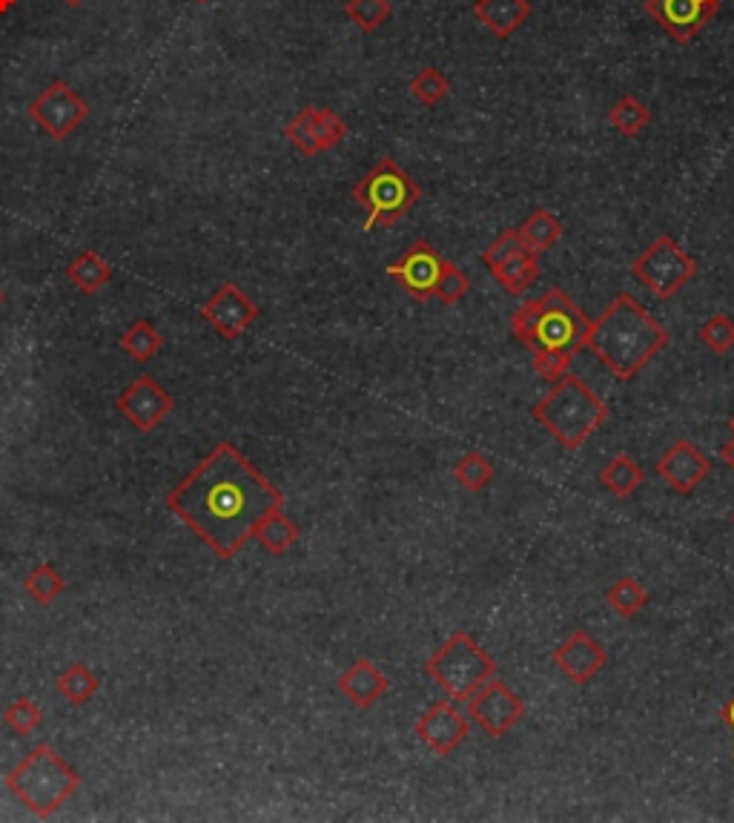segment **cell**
Here are the masks:
<instances>
[{"mask_svg": "<svg viewBox=\"0 0 734 823\" xmlns=\"http://www.w3.org/2000/svg\"><path fill=\"white\" fill-rule=\"evenodd\" d=\"M281 505V490L230 443H218L167 494V508L218 559L236 557L261 519Z\"/></svg>", "mask_w": 734, "mask_h": 823, "instance_id": "obj_1", "label": "cell"}, {"mask_svg": "<svg viewBox=\"0 0 734 823\" xmlns=\"http://www.w3.org/2000/svg\"><path fill=\"white\" fill-rule=\"evenodd\" d=\"M666 345V327L628 292H619L585 334V347L623 381L637 379Z\"/></svg>", "mask_w": 734, "mask_h": 823, "instance_id": "obj_2", "label": "cell"}, {"mask_svg": "<svg viewBox=\"0 0 734 823\" xmlns=\"http://www.w3.org/2000/svg\"><path fill=\"white\" fill-rule=\"evenodd\" d=\"M534 419L554 436L565 450L583 448L608 419V405L577 376H559L550 381L543 399L534 405Z\"/></svg>", "mask_w": 734, "mask_h": 823, "instance_id": "obj_3", "label": "cell"}, {"mask_svg": "<svg viewBox=\"0 0 734 823\" xmlns=\"http://www.w3.org/2000/svg\"><path fill=\"white\" fill-rule=\"evenodd\" d=\"M7 790L32 812L34 817H52L69 797L81 790L78 775L49 743L29 748L18 766L7 775Z\"/></svg>", "mask_w": 734, "mask_h": 823, "instance_id": "obj_4", "label": "cell"}, {"mask_svg": "<svg viewBox=\"0 0 734 823\" xmlns=\"http://www.w3.org/2000/svg\"><path fill=\"white\" fill-rule=\"evenodd\" d=\"M425 674L450 701L468 703L490 677H497V661L468 632H454L425 663Z\"/></svg>", "mask_w": 734, "mask_h": 823, "instance_id": "obj_5", "label": "cell"}, {"mask_svg": "<svg viewBox=\"0 0 734 823\" xmlns=\"http://www.w3.org/2000/svg\"><path fill=\"white\" fill-rule=\"evenodd\" d=\"M350 196L365 207V232H370L376 227H394L401 216H408L421 190L394 158H379L356 181Z\"/></svg>", "mask_w": 734, "mask_h": 823, "instance_id": "obj_6", "label": "cell"}, {"mask_svg": "<svg viewBox=\"0 0 734 823\" xmlns=\"http://www.w3.org/2000/svg\"><path fill=\"white\" fill-rule=\"evenodd\" d=\"M592 319L577 307V301L563 290V287H548L539 296L537 325L534 336L528 341L530 354L537 350H550V354L577 356L585 347V334H588Z\"/></svg>", "mask_w": 734, "mask_h": 823, "instance_id": "obj_7", "label": "cell"}, {"mask_svg": "<svg viewBox=\"0 0 734 823\" xmlns=\"http://www.w3.org/2000/svg\"><path fill=\"white\" fill-rule=\"evenodd\" d=\"M697 265L672 236H659L646 250L639 252L632 265V276L654 292V299L668 301L694 279Z\"/></svg>", "mask_w": 734, "mask_h": 823, "instance_id": "obj_8", "label": "cell"}, {"mask_svg": "<svg viewBox=\"0 0 734 823\" xmlns=\"http://www.w3.org/2000/svg\"><path fill=\"white\" fill-rule=\"evenodd\" d=\"M87 116L89 103L67 81H61V78L47 83L43 92H38V98L29 103V118L58 143L67 141L87 121Z\"/></svg>", "mask_w": 734, "mask_h": 823, "instance_id": "obj_9", "label": "cell"}, {"mask_svg": "<svg viewBox=\"0 0 734 823\" xmlns=\"http://www.w3.org/2000/svg\"><path fill=\"white\" fill-rule=\"evenodd\" d=\"M285 138L301 152L314 158L321 152L334 150L347 138V123L334 109L327 107H301L296 116L287 121Z\"/></svg>", "mask_w": 734, "mask_h": 823, "instance_id": "obj_10", "label": "cell"}, {"mask_svg": "<svg viewBox=\"0 0 734 823\" xmlns=\"http://www.w3.org/2000/svg\"><path fill=\"white\" fill-rule=\"evenodd\" d=\"M443 267L445 259L436 252V247L425 239H416L394 265H388V276L414 301H428L434 299L436 281L443 276Z\"/></svg>", "mask_w": 734, "mask_h": 823, "instance_id": "obj_11", "label": "cell"}, {"mask_svg": "<svg viewBox=\"0 0 734 823\" xmlns=\"http://www.w3.org/2000/svg\"><path fill=\"white\" fill-rule=\"evenodd\" d=\"M259 305L236 281H225L201 307V316H205L207 325L227 341L241 339L250 330L252 321L259 319Z\"/></svg>", "mask_w": 734, "mask_h": 823, "instance_id": "obj_12", "label": "cell"}, {"mask_svg": "<svg viewBox=\"0 0 734 823\" xmlns=\"http://www.w3.org/2000/svg\"><path fill=\"white\" fill-rule=\"evenodd\" d=\"M470 721L479 723L488 737H505L510 728L525 717L523 697L510 692L503 681L490 677L479 692L470 697Z\"/></svg>", "mask_w": 734, "mask_h": 823, "instance_id": "obj_13", "label": "cell"}, {"mask_svg": "<svg viewBox=\"0 0 734 823\" xmlns=\"http://www.w3.org/2000/svg\"><path fill=\"white\" fill-rule=\"evenodd\" d=\"M468 735L470 717L450 697L448 701L430 703L419 715V721H416V737L439 757L454 755Z\"/></svg>", "mask_w": 734, "mask_h": 823, "instance_id": "obj_14", "label": "cell"}, {"mask_svg": "<svg viewBox=\"0 0 734 823\" xmlns=\"http://www.w3.org/2000/svg\"><path fill=\"white\" fill-rule=\"evenodd\" d=\"M118 414H123V419L138 430V434H150L158 425L172 414L176 401L167 390L161 388V381L152 379V376H138L130 388L121 390L118 396Z\"/></svg>", "mask_w": 734, "mask_h": 823, "instance_id": "obj_15", "label": "cell"}, {"mask_svg": "<svg viewBox=\"0 0 734 823\" xmlns=\"http://www.w3.org/2000/svg\"><path fill=\"white\" fill-rule=\"evenodd\" d=\"M723 0H646V12L677 43L694 41L712 21Z\"/></svg>", "mask_w": 734, "mask_h": 823, "instance_id": "obj_16", "label": "cell"}, {"mask_svg": "<svg viewBox=\"0 0 734 823\" xmlns=\"http://www.w3.org/2000/svg\"><path fill=\"white\" fill-rule=\"evenodd\" d=\"M657 474L674 494L688 497L712 474V459L692 439H677L657 459Z\"/></svg>", "mask_w": 734, "mask_h": 823, "instance_id": "obj_17", "label": "cell"}, {"mask_svg": "<svg viewBox=\"0 0 734 823\" xmlns=\"http://www.w3.org/2000/svg\"><path fill=\"white\" fill-rule=\"evenodd\" d=\"M608 663V652L603 648L594 634H588L585 628H577L568 637L554 648V666L568 677L577 686H585V683H592L603 666Z\"/></svg>", "mask_w": 734, "mask_h": 823, "instance_id": "obj_18", "label": "cell"}, {"mask_svg": "<svg viewBox=\"0 0 734 823\" xmlns=\"http://www.w3.org/2000/svg\"><path fill=\"white\" fill-rule=\"evenodd\" d=\"M336 688H339L341 697H345L350 706H356L359 712H367V708H374L376 703L388 694L390 681L374 661L359 657V661H354L339 674Z\"/></svg>", "mask_w": 734, "mask_h": 823, "instance_id": "obj_19", "label": "cell"}, {"mask_svg": "<svg viewBox=\"0 0 734 823\" xmlns=\"http://www.w3.org/2000/svg\"><path fill=\"white\" fill-rule=\"evenodd\" d=\"M470 12L494 38L505 41L530 18V0H474Z\"/></svg>", "mask_w": 734, "mask_h": 823, "instance_id": "obj_20", "label": "cell"}, {"mask_svg": "<svg viewBox=\"0 0 734 823\" xmlns=\"http://www.w3.org/2000/svg\"><path fill=\"white\" fill-rule=\"evenodd\" d=\"M490 276L499 281L505 292L510 296H523L539 276V256L530 250L514 252L510 259H505L503 265H497L490 270Z\"/></svg>", "mask_w": 734, "mask_h": 823, "instance_id": "obj_21", "label": "cell"}, {"mask_svg": "<svg viewBox=\"0 0 734 823\" xmlns=\"http://www.w3.org/2000/svg\"><path fill=\"white\" fill-rule=\"evenodd\" d=\"M252 539H259V545L267 554L281 557V554H287L292 545L299 543V525L287 517L285 508H276L261 519L256 534H252Z\"/></svg>", "mask_w": 734, "mask_h": 823, "instance_id": "obj_22", "label": "cell"}, {"mask_svg": "<svg viewBox=\"0 0 734 823\" xmlns=\"http://www.w3.org/2000/svg\"><path fill=\"white\" fill-rule=\"evenodd\" d=\"M67 279L81 292L92 296V292H98L101 287L109 285V279H112V267H109V261L103 259L101 252L83 250L78 252L76 259L69 261Z\"/></svg>", "mask_w": 734, "mask_h": 823, "instance_id": "obj_23", "label": "cell"}, {"mask_svg": "<svg viewBox=\"0 0 734 823\" xmlns=\"http://www.w3.org/2000/svg\"><path fill=\"white\" fill-rule=\"evenodd\" d=\"M643 483H646V474H643V468L626 454L614 456L612 463L599 470V485L619 499L637 494V490L643 488Z\"/></svg>", "mask_w": 734, "mask_h": 823, "instance_id": "obj_24", "label": "cell"}, {"mask_svg": "<svg viewBox=\"0 0 734 823\" xmlns=\"http://www.w3.org/2000/svg\"><path fill=\"white\" fill-rule=\"evenodd\" d=\"M517 230H519V239H523L525 250L543 256V252L550 250V247L557 245L559 236H563V221H559V218L550 210L539 207V210H534L528 218H525V225L517 227Z\"/></svg>", "mask_w": 734, "mask_h": 823, "instance_id": "obj_25", "label": "cell"}, {"mask_svg": "<svg viewBox=\"0 0 734 823\" xmlns=\"http://www.w3.org/2000/svg\"><path fill=\"white\" fill-rule=\"evenodd\" d=\"M54 688H58V694H61L69 706H87L96 697L98 688H101V681H98V674L87 663H72V666H67L58 674Z\"/></svg>", "mask_w": 734, "mask_h": 823, "instance_id": "obj_26", "label": "cell"}, {"mask_svg": "<svg viewBox=\"0 0 734 823\" xmlns=\"http://www.w3.org/2000/svg\"><path fill=\"white\" fill-rule=\"evenodd\" d=\"M605 603L619 614V617H637L643 608L648 606V592L646 585L634 579L632 574H623L619 579H614L608 588H605Z\"/></svg>", "mask_w": 734, "mask_h": 823, "instance_id": "obj_27", "label": "cell"}, {"mask_svg": "<svg viewBox=\"0 0 734 823\" xmlns=\"http://www.w3.org/2000/svg\"><path fill=\"white\" fill-rule=\"evenodd\" d=\"M497 477V468L490 465L488 456L483 450H468L465 456H459L454 465V479L459 483V488L468 490V494H483L490 483Z\"/></svg>", "mask_w": 734, "mask_h": 823, "instance_id": "obj_28", "label": "cell"}, {"mask_svg": "<svg viewBox=\"0 0 734 823\" xmlns=\"http://www.w3.org/2000/svg\"><path fill=\"white\" fill-rule=\"evenodd\" d=\"M118 345H121L123 354L130 356V359H136L138 365H147V361H150L152 356H158V350L163 347V336L152 327V321L138 319L132 321L130 330L118 339Z\"/></svg>", "mask_w": 734, "mask_h": 823, "instance_id": "obj_29", "label": "cell"}, {"mask_svg": "<svg viewBox=\"0 0 734 823\" xmlns=\"http://www.w3.org/2000/svg\"><path fill=\"white\" fill-rule=\"evenodd\" d=\"M23 592H27L38 606H49V603H54V599L67 592V583H63V577L58 574L54 565L38 563L32 572L27 574V579H23Z\"/></svg>", "mask_w": 734, "mask_h": 823, "instance_id": "obj_30", "label": "cell"}, {"mask_svg": "<svg viewBox=\"0 0 734 823\" xmlns=\"http://www.w3.org/2000/svg\"><path fill=\"white\" fill-rule=\"evenodd\" d=\"M608 121L614 123V130H619L626 138H637L652 121V112L637 96H623L608 109Z\"/></svg>", "mask_w": 734, "mask_h": 823, "instance_id": "obj_31", "label": "cell"}, {"mask_svg": "<svg viewBox=\"0 0 734 823\" xmlns=\"http://www.w3.org/2000/svg\"><path fill=\"white\" fill-rule=\"evenodd\" d=\"M345 14H347V21L354 23L356 29L370 34V32H376L381 23L390 21L394 7H390V0H347Z\"/></svg>", "mask_w": 734, "mask_h": 823, "instance_id": "obj_32", "label": "cell"}, {"mask_svg": "<svg viewBox=\"0 0 734 823\" xmlns=\"http://www.w3.org/2000/svg\"><path fill=\"white\" fill-rule=\"evenodd\" d=\"M450 92V81L445 76L443 69L436 67H425L419 69L410 81V96L421 103V107H436V103H443Z\"/></svg>", "mask_w": 734, "mask_h": 823, "instance_id": "obj_33", "label": "cell"}, {"mask_svg": "<svg viewBox=\"0 0 734 823\" xmlns=\"http://www.w3.org/2000/svg\"><path fill=\"white\" fill-rule=\"evenodd\" d=\"M697 336L714 356H728L734 350V321L723 314L708 316L701 325V330H697Z\"/></svg>", "mask_w": 734, "mask_h": 823, "instance_id": "obj_34", "label": "cell"}, {"mask_svg": "<svg viewBox=\"0 0 734 823\" xmlns=\"http://www.w3.org/2000/svg\"><path fill=\"white\" fill-rule=\"evenodd\" d=\"M3 723L12 728L14 735L27 737L41 728L43 712H41V706L32 701V697H18V701L9 703L7 712H3Z\"/></svg>", "mask_w": 734, "mask_h": 823, "instance_id": "obj_35", "label": "cell"}, {"mask_svg": "<svg viewBox=\"0 0 734 823\" xmlns=\"http://www.w3.org/2000/svg\"><path fill=\"white\" fill-rule=\"evenodd\" d=\"M468 292H470L468 272H465L463 267H456L454 261H445L443 276H439V281H436L434 299L443 301L445 307H456L465 299V296H468Z\"/></svg>", "mask_w": 734, "mask_h": 823, "instance_id": "obj_36", "label": "cell"}, {"mask_svg": "<svg viewBox=\"0 0 734 823\" xmlns=\"http://www.w3.org/2000/svg\"><path fill=\"white\" fill-rule=\"evenodd\" d=\"M519 250H525L523 239H519V230H505L499 232L497 239L488 245V250L483 252V265L488 267V270H494V267L503 265L505 259H510V256Z\"/></svg>", "mask_w": 734, "mask_h": 823, "instance_id": "obj_37", "label": "cell"}, {"mask_svg": "<svg viewBox=\"0 0 734 823\" xmlns=\"http://www.w3.org/2000/svg\"><path fill=\"white\" fill-rule=\"evenodd\" d=\"M530 356H534V374H537L539 379L557 381L559 376H565L568 368H572V356L550 354V350H537V354Z\"/></svg>", "mask_w": 734, "mask_h": 823, "instance_id": "obj_38", "label": "cell"}, {"mask_svg": "<svg viewBox=\"0 0 734 823\" xmlns=\"http://www.w3.org/2000/svg\"><path fill=\"white\" fill-rule=\"evenodd\" d=\"M717 454H721V459H723V463H726V465H728V468H732V470H734V430H732V436H728L726 443H723V445H721V450H717Z\"/></svg>", "mask_w": 734, "mask_h": 823, "instance_id": "obj_39", "label": "cell"}, {"mask_svg": "<svg viewBox=\"0 0 734 823\" xmlns=\"http://www.w3.org/2000/svg\"><path fill=\"white\" fill-rule=\"evenodd\" d=\"M721 717L728 723V728H732V732H734V694H732V697H728L726 706H723ZM732 761H734V748H732Z\"/></svg>", "mask_w": 734, "mask_h": 823, "instance_id": "obj_40", "label": "cell"}, {"mask_svg": "<svg viewBox=\"0 0 734 823\" xmlns=\"http://www.w3.org/2000/svg\"><path fill=\"white\" fill-rule=\"evenodd\" d=\"M14 7H18V0H0V18L12 12Z\"/></svg>", "mask_w": 734, "mask_h": 823, "instance_id": "obj_41", "label": "cell"}, {"mask_svg": "<svg viewBox=\"0 0 734 823\" xmlns=\"http://www.w3.org/2000/svg\"><path fill=\"white\" fill-rule=\"evenodd\" d=\"M63 3H67V7H81L83 0H63Z\"/></svg>", "mask_w": 734, "mask_h": 823, "instance_id": "obj_42", "label": "cell"}, {"mask_svg": "<svg viewBox=\"0 0 734 823\" xmlns=\"http://www.w3.org/2000/svg\"><path fill=\"white\" fill-rule=\"evenodd\" d=\"M728 428H732V430H734V416H732V419H728Z\"/></svg>", "mask_w": 734, "mask_h": 823, "instance_id": "obj_43", "label": "cell"}, {"mask_svg": "<svg viewBox=\"0 0 734 823\" xmlns=\"http://www.w3.org/2000/svg\"><path fill=\"white\" fill-rule=\"evenodd\" d=\"M3 299H7V296H3V290H0V305H3Z\"/></svg>", "mask_w": 734, "mask_h": 823, "instance_id": "obj_44", "label": "cell"}, {"mask_svg": "<svg viewBox=\"0 0 734 823\" xmlns=\"http://www.w3.org/2000/svg\"><path fill=\"white\" fill-rule=\"evenodd\" d=\"M196 3H212V0H196Z\"/></svg>", "mask_w": 734, "mask_h": 823, "instance_id": "obj_45", "label": "cell"}, {"mask_svg": "<svg viewBox=\"0 0 734 823\" xmlns=\"http://www.w3.org/2000/svg\"><path fill=\"white\" fill-rule=\"evenodd\" d=\"M732 523H734V510H732Z\"/></svg>", "mask_w": 734, "mask_h": 823, "instance_id": "obj_46", "label": "cell"}]
</instances>
